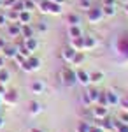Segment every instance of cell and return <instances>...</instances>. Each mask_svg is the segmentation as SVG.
<instances>
[{"instance_id": "obj_1", "label": "cell", "mask_w": 128, "mask_h": 132, "mask_svg": "<svg viewBox=\"0 0 128 132\" xmlns=\"http://www.w3.org/2000/svg\"><path fill=\"white\" fill-rule=\"evenodd\" d=\"M60 78H61V83L65 86H74L77 83V76H76V71L72 67H63L60 71Z\"/></svg>"}, {"instance_id": "obj_2", "label": "cell", "mask_w": 128, "mask_h": 132, "mask_svg": "<svg viewBox=\"0 0 128 132\" xmlns=\"http://www.w3.org/2000/svg\"><path fill=\"white\" fill-rule=\"evenodd\" d=\"M20 67H21V69H23L25 72H33V71H39V69H40V60L37 58V56L30 55L28 58H26V60H25V62H23V63L20 65Z\"/></svg>"}, {"instance_id": "obj_3", "label": "cell", "mask_w": 128, "mask_h": 132, "mask_svg": "<svg viewBox=\"0 0 128 132\" xmlns=\"http://www.w3.org/2000/svg\"><path fill=\"white\" fill-rule=\"evenodd\" d=\"M86 16H88V21L89 23H100V21L104 20L105 16H104V12H102V7H91V9L86 11Z\"/></svg>"}, {"instance_id": "obj_4", "label": "cell", "mask_w": 128, "mask_h": 132, "mask_svg": "<svg viewBox=\"0 0 128 132\" xmlns=\"http://www.w3.org/2000/svg\"><path fill=\"white\" fill-rule=\"evenodd\" d=\"M20 101V93L16 90H7L4 93V99H2V104H7V106H16Z\"/></svg>"}, {"instance_id": "obj_5", "label": "cell", "mask_w": 128, "mask_h": 132, "mask_svg": "<svg viewBox=\"0 0 128 132\" xmlns=\"http://www.w3.org/2000/svg\"><path fill=\"white\" fill-rule=\"evenodd\" d=\"M91 116H93L95 120H104V118L109 116V108L95 104V108H91Z\"/></svg>"}, {"instance_id": "obj_6", "label": "cell", "mask_w": 128, "mask_h": 132, "mask_svg": "<svg viewBox=\"0 0 128 132\" xmlns=\"http://www.w3.org/2000/svg\"><path fill=\"white\" fill-rule=\"evenodd\" d=\"M76 76H77V83H81V85H89V72H86V71H83V69H77L76 71Z\"/></svg>"}, {"instance_id": "obj_7", "label": "cell", "mask_w": 128, "mask_h": 132, "mask_svg": "<svg viewBox=\"0 0 128 132\" xmlns=\"http://www.w3.org/2000/svg\"><path fill=\"white\" fill-rule=\"evenodd\" d=\"M0 51H2V56H4V58H11V60H12V58H14V55L18 53V50H16L14 46H9V44H5Z\"/></svg>"}, {"instance_id": "obj_8", "label": "cell", "mask_w": 128, "mask_h": 132, "mask_svg": "<svg viewBox=\"0 0 128 132\" xmlns=\"http://www.w3.org/2000/svg\"><path fill=\"white\" fill-rule=\"evenodd\" d=\"M7 34L11 37H21V25L20 23H11L7 27Z\"/></svg>"}, {"instance_id": "obj_9", "label": "cell", "mask_w": 128, "mask_h": 132, "mask_svg": "<svg viewBox=\"0 0 128 132\" xmlns=\"http://www.w3.org/2000/svg\"><path fill=\"white\" fill-rule=\"evenodd\" d=\"M28 113L32 114V116H37V114H40L42 113V104H39L37 101H32L28 104Z\"/></svg>"}, {"instance_id": "obj_10", "label": "cell", "mask_w": 128, "mask_h": 132, "mask_svg": "<svg viewBox=\"0 0 128 132\" xmlns=\"http://www.w3.org/2000/svg\"><path fill=\"white\" fill-rule=\"evenodd\" d=\"M63 12V9H61V4H56V2H51L48 4V14H54V16H58V14H61Z\"/></svg>"}, {"instance_id": "obj_11", "label": "cell", "mask_w": 128, "mask_h": 132, "mask_svg": "<svg viewBox=\"0 0 128 132\" xmlns=\"http://www.w3.org/2000/svg\"><path fill=\"white\" fill-rule=\"evenodd\" d=\"M33 34H35V30H33V27H32L30 23L21 25V37H23V39H30V37H33Z\"/></svg>"}, {"instance_id": "obj_12", "label": "cell", "mask_w": 128, "mask_h": 132, "mask_svg": "<svg viewBox=\"0 0 128 132\" xmlns=\"http://www.w3.org/2000/svg\"><path fill=\"white\" fill-rule=\"evenodd\" d=\"M76 53H77V51L76 50H72V48H70V46H67V48H63V50H61V58H63V60L65 62H72V58H74V55H76Z\"/></svg>"}, {"instance_id": "obj_13", "label": "cell", "mask_w": 128, "mask_h": 132, "mask_svg": "<svg viewBox=\"0 0 128 132\" xmlns=\"http://www.w3.org/2000/svg\"><path fill=\"white\" fill-rule=\"evenodd\" d=\"M30 90H32V93H35V95H40L42 92L46 90V86H44V83H42V81L37 79V81H33L32 85H30Z\"/></svg>"}, {"instance_id": "obj_14", "label": "cell", "mask_w": 128, "mask_h": 132, "mask_svg": "<svg viewBox=\"0 0 128 132\" xmlns=\"http://www.w3.org/2000/svg\"><path fill=\"white\" fill-rule=\"evenodd\" d=\"M30 21H32V12H30V11H21L20 12V16H18V23H20V25H26V23H30Z\"/></svg>"}, {"instance_id": "obj_15", "label": "cell", "mask_w": 128, "mask_h": 132, "mask_svg": "<svg viewBox=\"0 0 128 132\" xmlns=\"http://www.w3.org/2000/svg\"><path fill=\"white\" fill-rule=\"evenodd\" d=\"M105 97H107V106H118L121 101L118 93H114V92H105Z\"/></svg>"}, {"instance_id": "obj_16", "label": "cell", "mask_w": 128, "mask_h": 132, "mask_svg": "<svg viewBox=\"0 0 128 132\" xmlns=\"http://www.w3.org/2000/svg\"><path fill=\"white\" fill-rule=\"evenodd\" d=\"M69 35L70 39H77V37H83V30L79 25H70L69 27Z\"/></svg>"}, {"instance_id": "obj_17", "label": "cell", "mask_w": 128, "mask_h": 132, "mask_svg": "<svg viewBox=\"0 0 128 132\" xmlns=\"http://www.w3.org/2000/svg\"><path fill=\"white\" fill-rule=\"evenodd\" d=\"M23 44H25V48H26L28 51H32V53H33V51L37 50V46H39V42H37V39H35V37L25 39V42H23Z\"/></svg>"}, {"instance_id": "obj_18", "label": "cell", "mask_w": 128, "mask_h": 132, "mask_svg": "<svg viewBox=\"0 0 128 132\" xmlns=\"http://www.w3.org/2000/svg\"><path fill=\"white\" fill-rule=\"evenodd\" d=\"M4 11H5L7 23H18V16H20V12H16V11H12V9H4Z\"/></svg>"}, {"instance_id": "obj_19", "label": "cell", "mask_w": 128, "mask_h": 132, "mask_svg": "<svg viewBox=\"0 0 128 132\" xmlns=\"http://www.w3.org/2000/svg\"><path fill=\"white\" fill-rule=\"evenodd\" d=\"M70 48L76 51H84V46H83V37H77V39H70Z\"/></svg>"}, {"instance_id": "obj_20", "label": "cell", "mask_w": 128, "mask_h": 132, "mask_svg": "<svg viewBox=\"0 0 128 132\" xmlns=\"http://www.w3.org/2000/svg\"><path fill=\"white\" fill-rule=\"evenodd\" d=\"M83 46H84V50H93V48L97 46L95 37H84V35H83Z\"/></svg>"}, {"instance_id": "obj_21", "label": "cell", "mask_w": 128, "mask_h": 132, "mask_svg": "<svg viewBox=\"0 0 128 132\" xmlns=\"http://www.w3.org/2000/svg\"><path fill=\"white\" fill-rule=\"evenodd\" d=\"M89 127H91V122L83 120V122H79L76 125V132H89Z\"/></svg>"}, {"instance_id": "obj_22", "label": "cell", "mask_w": 128, "mask_h": 132, "mask_svg": "<svg viewBox=\"0 0 128 132\" xmlns=\"http://www.w3.org/2000/svg\"><path fill=\"white\" fill-rule=\"evenodd\" d=\"M102 12H104V16L111 18L116 14V5H102Z\"/></svg>"}, {"instance_id": "obj_23", "label": "cell", "mask_w": 128, "mask_h": 132, "mask_svg": "<svg viewBox=\"0 0 128 132\" xmlns=\"http://www.w3.org/2000/svg\"><path fill=\"white\" fill-rule=\"evenodd\" d=\"M83 62H84V53H83V51H77V53L74 55V58H72L70 63H72V65H79V63H83Z\"/></svg>"}, {"instance_id": "obj_24", "label": "cell", "mask_w": 128, "mask_h": 132, "mask_svg": "<svg viewBox=\"0 0 128 132\" xmlns=\"http://www.w3.org/2000/svg\"><path fill=\"white\" fill-rule=\"evenodd\" d=\"M98 93H100V92L97 90V88H89V90H88V95H89L91 104H97V101H98Z\"/></svg>"}, {"instance_id": "obj_25", "label": "cell", "mask_w": 128, "mask_h": 132, "mask_svg": "<svg viewBox=\"0 0 128 132\" xmlns=\"http://www.w3.org/2000/svg\"><path fill=\"white\" fill-rule=\"evenodd\" d=\"M89 81H91V83L104 81V74H102V72H91V74H89Z\"/></svg>"}, {"instance_id": "obj_26", "label": "cell", "mask_w": 128, "mask_h": 132, "mask_svg": "<svg viewBox=\"0 0 128 132\" xmlns=\"http://www.w3.org/2000/svg\"><path fill=\"white\" fill-rule=\"evenodd\" d=\"M9 78H11V72L7 71L5 67H4V69H0V83H4V85H5V83L9 81Z\"/></svg>"}, {"instance_id": "obj_27", "label": "cell", "mask_w": 128, "mask_h": 132, "mask_svg": "<svg viewBox=\"0 0 128 132\" xmlns=\"http://www.w3.org/2000/svg\"><path fill=\"white\" fill-rule=\"evenodd\" d=\"M67 21H69V25H79V23H81V18H79V14L70 12L69 16H67Z\"/></svg>"}, {"instance_id": "obj_28", "label": "cell", "mask_w": 128, "mask_h": 132, "mask_svg": "<svg viewBox=\"0 0 128 132\" xmlns=\"http://www.w3.org/2000/svg\"><path fill=\"white\" fill-rule=\"evenodd\" d=\"M12 11H16V12H21V11H25V2L23 0H16L14 4H12Z\"/></svg>"}, {"instance_id": "obj_29", "label": "cell", "mask_w": 128, "mask_h": 132, "mask_svg": "<svg viewBox=\"0 0 128 132\" xmlns=\"http://www.w3.org/2000/svg\"><path fill=\"white\" fill-rule=\"evenodd\" d=\"M97 104H98V106H105V108H109V106H107V97H105V92H100V93H98V101H97Z\"/></svg>"}, {"instance_id": "obj_30", "label": "cell", "mask_w": 128, "mask_h": 132, "mask_svg": "<svg viewBox=\"0 0 128 132\" xmlns=\"http://www.w3.org/2000/svg\"><path fill=\"white\" fill-rule=\"evenodd\" d=\"M116 132H128V123H123L116 120Z\"/></svg>"}, {"instance_id": "obj_31", "label": "cell", "mask_w": 128, "mask_h": 132, "mask_svg": "<svg viewBox=\"0 0 128 132\" xmlns=\"http://www.w3.org/2000/svg\"><path fill=\"white\" fill-rule=\"evenodd\" d=\"M16 50H18V53H21V55H23L25 58H28L30 55H32V51H28L26 48H25V44H20V46H18Z\"/></svg>"}, {"instance_id": "obj_32", "label": "cell", "mask_w": 128, "mask_h": 132, "mask_svg": "<svg viewBox=\"0 0 128 132\" xmlns=\"http://www.w3.org/2000/svg\"><path fill=\"white\" fill-rule=\"evenodd\" d=\"M79 7L83 11H88V9H91L93 5H91V0H79Z\"/></svg>"}, {"instance_id": "obj_33", "label": "cell", "mask_w": 128, "mask_h": 132, "mask_svg": "<svg viewBox=\"0 0 128 132\" xmlns=\"http://www.w3.org/2000/svg\"><path fill=\"white\" fill-rule=\"evenodd\" d=\"M81 102L84 104V108H89V106H93V104H91V101H89V95H88V92L81 95Z\"/></svg>"}, {"instance_id": "obj_34", "label": "cell", "mask_w": 128, "mask_h": 132, "mask_svg": "<svg viewBox=\"0 0 128 132\" xmlns=\"http://www.w3.org/2000/svg\"><path fill=\"white\" fill-rule=\"evenodd\" d=\"M23 2H25V9L30 11V12H32L33 9H37V5H35V2H33V0H23Z\"/></svg>"}, {"instance_id": "obj_35", "label": "cell", "mask_w": 128, "mask_h": 132, "mask_svg": "<svg viewBox=\"0 0 128 132\" xmlns=\"http://www.w3.org/2000/svg\"><path fill=\"white\" fill-rule=\"evenodd\" d=\"M12 60H16V62H18V65H21V63H23V62L26 60V58H25V56H23V55H21V53H16V55H14V58H12Z\"/></svg>"}, {"instance_id": "obj_36", "label": "cell", "mask_w": 128, "mask_h": 132, "mask_svg": "<svg viewBox=\"0 0 128 132\" xmlns=\"http://www.w3.org/2000/svg\"><path fill=\"white\" fill-rule=\"evenodd\" d=\"M7 25V18H5V11H0V27Z\"/></svg>"}, {"instance_id": "obj_37", "label": "cell", "mask_w": 128, "mask_h": 132, "mask_svg": "<svg viewBox=\"0 0 128 132\" xmlns=\"http://www.w3.org/2000/svg\"><path fill=\"white\" fill-rule=\"evenodd\" d=\"M89 132H104V129L97 125V123H91V127H89Z\"/></svg>"}, {"instance_id": "obj_38", "label": "cell", "mask_w": 128, "mask_h": 132, "mask_svg": "<svg viewBox=\"0 0 128 132\" xmlns=\"http://www.w3.org/2000/svg\"><path fill=\"white\" fill-rule=\"evenodd\" d=\"M14 2H16V0H4V2H2V7H4V9H11Z\"/></svg>"}, {"instance_id": "obj_39", "label": "cell", "mask_w": 128, "mask_h": 132, "mask_svg": "<svg viewBox=\"0 0 128 132\" xmlns=\"http://www.w3.org/2000/svg\"><path fill=\"white\" fill-rule=\"evenodd\" d=\"M119 122H123V123H128V111L121 113V116H119Z\"/></svg>"}, {"instance_id": "obj_40", "label": "cell", "mask_w": 128, "mask_h": 132, "mask_svg": "<svg viewBox=\"0 0 128 132\" xmlns=\"http://www.w3.org/2000/svg\"><path fill=\"white\" fill-rule=\"evenodd\" d=\"M37 28H39L40 32H46V30H48V25H46V23H39V25H37Z\"/></svg>"}, {"instance_id": "obj_41", "label": "cell", "mask_w": 128, "mask_h": 132, "mask_svg": "<svg viewBox=\"0 0 128 132\" xmlns=\"http://www.w3.org/2000/svg\"><path fill=\"white\" fill-rule=\"evenodd\" d=\"M104 5H116L114 0H104Z\"/></svg>"}, {"instance_id": "obj_42", "label": "cell", "mask_w": 128, "mask_h": 132, "mask_svg": "<svg viewBox=\"0 0 128 132\" xmlns=\"http://www.w3.org/2000/svg\"><path fill=\"white\" fill-rule=\"evenodd\" d=\"M5 92H7V88H5V85H4V83H0V93L4 95Z\"/></svg>"}, {"instance_id": "obj_43", "label": "cell", "mask_w": 128, "mask_h": 132, "mask_svg": "<svg viewBox=\"0 0 128 132\" xmlns=\"http://www.w3.org/2000/svg\"><path fill=\"white\" fill-rule=\"evenodd\" d=\"M4 63H5V58H4V56H0V69H4Z\"/></svg>"}, {"instance_id": "obj_44", "label": "cell", "mask_w": 128, "mask_h": 132, "mask_svg": "<svg viewBox=\"0 0 128 132\" xmlns=\"http://www.w3.org/2000/svg\"><path fill=\"white\" fill-rule=\"evenodd\" d=\"M5 44H7V42H5V41H4V39H2V37H0V50H2V48H4Z\"/></svg>"}, {"instance_id": "obj_45", "label": "cell", "mask_w": 128, "mask_h": 132, "mask_svg": "<svg viewBox=\"0 0 128 132\" xmlns=\"http://www.w3.org/2000/svg\"><path fill=\"white\" fill-rule=\"evenodd\" d=\"M4 125H5V122H4V118H2V114H0V129H4Z\"/></svg>"}, {"instance_id": "obj_46", "label": "cell", "mask_w": 128, "mask_h": 132, "mask_svg": "<svg viewBox=\"0 0 128 132\" xmlns=\"http://www.w3.org/2000/svg\"><path fill=\"white\" fill-rule=\"evenodd\" d=\"M51 2H56V4H63L65 0H51Z\"/></svg>"}, {"instance_id": "obj_47", "label": "cell", "mask_w": 128, "mask_h": 132, "mask_svg": "<svg viewBox=\"0 0 128 132\" xmlns=\"http://www.w3.org/2000/svg\"><path fill=\"white\" fill-rule=\"evenodd\" d=\"M30 132H42V130H40V129H32Z\"/></svg>"}, {"instance_id": "obj_48", "label": "cell", "mask_w": 128, "mask_h": 132, "mask_svg": "<svg viewBox=\"0 0 128 132\" xmlns=\"http://www.w3.org/2000/svg\"><path fill=\"white\" fill-rule=\"evenodd\" d=\"M125 12H126V14H128V4H126V5H125Z\"/></svg>"}, {"instance_id": "obj_49", "label": "cell", "mask_w": 128, "mask_h": 132, "mask_svg": "<svg viewBox=\"0 0 128 132\" xmlns=\"http://www.w3.org/2000/svg\"><path fill=\"white\" fill-rule=\"evenodd\" d=\"M2 99H4V95H2V93H0V104H2Z\"/></svg>"}, {"instance_id": "obj_50", "label": "cell", "mask_w": 128, "mask_h": 132, "mask_svg": "<svg viewBox=\"0 0 128 132\" xmlns=\"http://www.w3.org/2000/svg\"><path fill=\"white\" fill-rule=\"evenodd\" d=\"M2 2H4V0H0V7H2Z\"/></svg>"}, {"instance_id": "obj_51", "label": "cell", "mask_w": 128, "mask_h": 132, "mask_svg": "<svg viewBox=\"0 0 128 132\" xmlns=\"http://www.w3.org/2000/svg\"><path fill=\"white\" fill-rule=\"evenodd\" d=\"M0 111H2V104H0Z\"/></svg>"}]
</instances>
